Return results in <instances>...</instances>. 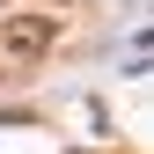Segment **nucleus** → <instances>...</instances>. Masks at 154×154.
Returning a JSON list of instances; mask_svg holds the SVG:
<instances>
[{
	"mask_svg": "<svg viewBox=\"0 0 154 154\" xmlns=\"http://www.w3.org/2000/svg\"><path fill=\"white\" fill-rule=\"evenodd\" d=\"M59 44V15H15L0 22V59H44Z\"/></svg>",
	"mask_w": 154,
	"mask_h": 154,
	"instance_id": "f257e3e1",
	"label": "nucleus"
}]
</instances>
